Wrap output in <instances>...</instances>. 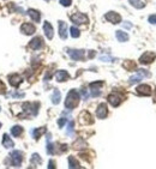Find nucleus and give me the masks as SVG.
Here are the masks:
<instances>
[{"instance_id":"1","label":"nucleus","mask_w":156,"mask_h":169,"mask_svg":"<svg viewBox=\"0 0 156 169\" xmlns=\"http://www.w3.org/2000/svg\"><path fill=\"white\" fill-rule=\"evenodd\" d=\"M79 100H81V96H79L78 91L75 90V89H72V90L68 91V94H67V96H66L65 107H66L67 109H73V108H76V107L78 106Z\"/></svg>"},{"instance_id":"2","label":"nucleus","mask_w":156,"mask_h":169,"mask_svg":"<svg viewBox=\"0 0 156 169\" xmlns=\"http://www.w3.org/2000/svg\"><path fill=\"white\" fill-rule=\"evenodd\" d=\"M10 160L12 161V164L16 167H21L22 162H23V154L18 150H15L10 154Z\"/></svg>"},{"instance_id":"3","label":"nucleus","mask_w":156,"mask_h":169,"mask_svg":"<svg viewBox=\"0 0 156 169\" xmlns=\"http://www.w3.org/2000/svg\"><path fill=\"white\" fill-rule=\"evenodd\" d=\"M38 106H40V104H38L37 102H35V103L27 102V103L23 104V110H24L27 114H29V115H36L37 112H38Z\"/></svg>"},{"instance_id":"4","label":"nucleus","mask_w":156,"mask_h":169,"mask_svg":"<svg viewBox=\"0 0 156 169\" xmlns=\"http://www.w3.org/2000/svg\"><path fill=\"white\" fill-rule=\"evenodd\" d=\"M148 76H149V72L147 70H138L137 74H134L130 78V84H136V83L141 82L144 77H148Z\"/></svg>"},{"instance_id":"5","label":"nucleus","mask_w":156,"mask_h":169,"mask_svg":"<svg viewBox=\"0 0 156 169\" xmlns=\"http://www.w3.org/2000/svg\"><path fill=\"white\" fill-rule=\"evenodd\" d=\"M71 21H72L75 24H85V23L89 22L88 17H87L84 13H79V12L72 15V16H71Z\"/></svg>"},{"instance_id":"6","label":"nucleus","mask_w":156,"mask_h":169,"mask_svg":"<svg viewBox=\"0 0 156 169\" xmlns=\"http://www.w3.org/2000/svg\"><path fill=\"white\" fill-rule=\"evenodd\" d=\"M155 58H156L155 53H153V52H145L139 58V63L143 64V65H148V64H151L155 60Z\"/></svg>"},{"instance_id":"7","label":"nucleus","mask_w":156,"mask_h":169,"mask_svg":"<svg viewBox=\"0 0 156 169\" xmlns=\"http://www.w3.org/2000/svg\"><path fill=\"white\" fill-rule=\"evenodd\" d=\"M105 18H106L108 22L113 23V24H118V23H120V22H121V16H120L119 13L114 12V11H111V12L106 13Z\"/></svg>"},{"instance_id":"8","label":"nucleus","mask_w":156,"mask_h":169,"mask_svg":"<svg viewBox=\"0 0 156 169\" xmlns=\"http://www.w3.org/2000/svg\"><path fill=\"white\" fill-rule=\"evenodd\" d=\"M79 122L82 125H90L94 122V119L89 112H82L79 115Z\"/></svg>"},{"instance_id":"9","label":"nucleus","mask_w":156,"mask_h":169,"mask_svg":"<svg viewBox=\"0 0 156 169\" xmlns=\"http://www.w3.org/2000/svg\"><path fill=\"white\" fill-rule=\"evenodd\" d=\"M85 52L82 49H71L68 50V55L71 57L72 60H83L84 59Z\"/></svg>"},{"instance_id":"10","label":"nucleus","mask_w":156,"mask_h":169,"mask_svg":"<svg viewBox=\"0 0 156 169\" xmlns=\"http://www.w3.org/2000/svg\"><path fill=\"white\" fill-rule=\"evenodd\" d=\"M107 114H108V108H107V106H106L105 103L98 104V107H97V109H96V115H97V118H98V119H105V118L107 116Z\"/></svg>"},{"instance_id":"11","label":"nucleus","mask_w":156,"mask_h":169,"mask_svg":"<svg viewBox=\"0 0 156 169\" xmlns=\"http://www.w3.org/2000/svg\"><path fill=\"white\" fill-rule=\"evenodd\" d=\"M102 85H103V82H94V83L90 84V90H91L93 96H100Z\"/></svg>"},{"instance_id":"12","label":"nucleus","mask_w":156,"mask_h":169,"mask_svg":"<svg viewBox=\"0 0 156 169\" xmlns=\"http://www.w3.org/2000/svg\"><path fill=\"white\" fill-rule=\"evenodd\" d=\"M137 93L142 96H150L151 95V88L148 84H142L137 86Z\"/></svg>"},{"instance_id":"13","label":"nucleus","mask_w":156,"mask_h":169,"mask_svg":"<svg viewBox=\"0 0 156 169\" xmlns=\"http://www.w3.org/2000/svg\"><path fill=\"white\" fill-rule=\"evenodd\" d=\"M21 31L24 35H32L36 31V29H35V27L32 24H30V23H24V24L21 25Z\"/></svg>"},{"instance_id":"14","label":"nucleus","mask_w":156,"mask_h":169,"mask_svg":"<svg viewBox=\"0 0 156 169\" xmlns=\"http://www.w3.org/2000/svg\"><path fill=\"white\" fill-rule=\"evenodd\" d=\"M43 31H45V35L47 36L48 40H52L53 36H54V30H53V27L51 25L49 22H45L43 23Z\"/></svg>"},{"instance_id":"15","label":"nucleus","mask_w":156,"mask_h":169,"mask_svg":"<svg viewBox=\"0 0 156 169\" xmlns=\"http://www.w3.org/2000/svg\"><path fill=\"white\" fill-rule=\"evenodd\" d=\"M8 80H10V84H11L13 88H18V86L21 85V83L23 82L22 77L18 76V74H11V76L8 77Z\"/></svg>"},{"instance_id":"16","label":"nucleus","mask_w":156,"mask_h":169,"mask_svg":"<svg viewBox=\"0 0 156 169\" xmlns=\"http://www.w3.org/2000/svg\"><path fill=\"white\" fill-rule=\"evenodd\" d=\"M42 46H43V42H42V38H41V37H35V38H32L30 41V43H29V47H30L31 49H34V50L40 49Z\"/></svg>"},{"instance_id":"17","label":"nucleus","mask_w":156,"mask_h":169,"mask_svg":"<svg viewBox=\"0 0 156 169\" xmlns=\"http://www.w3.org/2000/svg\"><path fill=\"white\" fill-rule=\"evenodd\" d=\"M108 102L113 106V107H118L120 103H121V97L117 94H111L108 96Z\"/></svg>"},{"instance_id":"18","label":"nucleus","mask_w":156,"mask_h":169,"mask_svg":"<svg viewBox=\"0 0 156 169\" xmlns=\"http://www.w3.org/2000/svg\"><path fill=\"white\" fill-rule=\"evenodd\" d=\"M59 35H60V37H61L62 40L67 38V25L62 21L59 22Z\"/></svg>"},{"instance_id":"19","label":"nucleus","mask_w":156,"mask_h":169,"mask_svg":"<svg viewBox=\"0 0 156 169\" xmlns=\"http://www.w3.org/2000/svg\"><path fill=\"white\" fill-rule=\"evenodd\" d=\"M70 78V74L66 72V71H64V70H60V71H58L57 73H55V79L58 80V82H65V80H67Z\"/></svg>"},{"instance_id":"20","label":"nucleus","mask_w":156,"mask_h":169,"mask_svg":"<svg viewBox=\"0 0 156 169\" xmlns=\"http://www.w3.org/2000/svg\"><path fill=\"white\" fill-rule=\"evenodd\" d=\"M28 15L30 16L31 19H32L34 22H36V23H38V22L41 21V15H40V12L36 11V10H34V8H29V10H28Z\"/></svg>"},{"instance_id":"21","label":"nucleus","mask_w":156,"mask_h":169,"mask_svg":"<svg viewBox=\"0 0 156 169\" xmlns=\"http://www.w3.org/2000/svg\"><path fill=\"white\" fill-rule=\"evenodd\" d=\"M2 145H4L6 149H10V148H12L15 144H13L12 139H11L8 135H2Z\"/></svg>"},{"instance_id":"22","label":"nucleus","mask_w":156,"mask_h":169,"mask_svg":"<svg viewBox=\"0 0 156 169\" xmlns=\"http://www.w3.org/2000/svg\"><path fill=\"white\" fill-rule=\"evenodd\" d=\"M60 99H61V94L58 89H54L53 95H52V102L53 104H59L60 103Z\"/></svg>"},{"instance_id":"23","label":"nucleus","mask_w":156,"mask_h":169,"mask_svg":"<svg viewBox=\"0 0 156 169\" xmlns=\"http://www.w3.org/2000/svg\"><path fill=\"white\" fill-rule=\"evenodd\" d=\"M128 1L136 8H143L145 6V0H128Z\"/></svg>"},{"instance_id":"24","label":"nucleus","mask_w":156,"mask_h":169,"mask_svg":"<svg viewBox=\"0 0 156 169\" xmlns=\"http://www.w3.org/2000/svg\"><path fill=\"white\" fill-rule=\"evenodd\" d=\"M115 36H117L118 41H120V42H126L128 40V35L126 34L125 31H121V30H118L115 33Z\"/></svg>"},{"instance_id":"25","label":"nucleus","mask_w":156,"mask_h":169,"mask_svg":"<svg viewBox=\"0 0 156 169\" xmlns=\"http://www.w3.org/2000/svg\"><path fill=\"white\" fill-rule=\"evenodd\" d=\"M68 168H81L79 162L76 160V157H73V156L68 157Z\"/></svg>"},{"instance_id":"26","label":"nucleus","mask_w":156,"mask_h":169,"mask_svg":"<svg viewBox=\"0 0 156 169\" xmlns=\"http://www.w3.org/2000/svg\"><path fill=\"white\" fill-rule=\"evenodd\" d=\"M11 133L13 137H19V135L23 133V127L22 126H13L12 127V130H11Z\"/></svg>"},{"instance_id":"27","label":"nucleus","mask_w":156,"mask_h":169,"mask_svg":"<svg viewBox=\"0 0 156 169\" xmlns=\"http://www.w3.org/2000/svg\"><path fill=\"white\" fill-rule=\"evenodd\" d=\"M45 132H46V127H38V128H36V130L32 131V135H34V138H35V139H38Z\"/></svg>"},{"instance_id":"28","label":"nucleus","mask_w":156,"mask_h":169,"mask_svg":"<svg viewBox=\"0 0 156 169\" xmlns=\"http://www.w3.org/2000/svg\"><path fill=\"white\" fill-rule=\"evenodd\" d=\"M123 66H124V68L128 70V71H133V70H136V64H134L133 61H131V60H126L124 64H123Z\"/></svg>"},{"instance_id":"29","label":"nucleus","mask_w":156,"mask_h":169,"mask_svg":"<svg viewBox=\"0 0 156 169\" xmlns=\"http://www.w3.org/2000/svg\"><path fill=\"white\" fill-rule=\"evenodd\" d=\"M41 162H42V160H41L40 155L38 154H34L32 157H31V163L34 166H37V164H41Z\"/></svg>"},{"instance_id":"30","label":"nucleus","mask_w":156,"mask_h":169,"mask_svg":"<svg viewBox=\"0 0 156 169\" xmlns=\"http://www.w3.org/2000/svg\"><path fill=\"white\" fill-rule=\"evenodd\" d=\"M70 34H71V36H72L73 38H77V37L81 36V31H79V29H77L76 27H71V29H70Z\"/></svg>"},{"instance_id":"31","label":"nucleus","mask_w":156,"mask_h":169,"mask_svg":"<svg viewBox=\"0 0 156 169\" xmlns=\"http://www.w3.org/2000/svg\"><path fill=\"white\" fill-rule=\"evenodd\" d=\"M73 126H75V122H73V121H70L68 125H67V131H66L67 135H73Z\"/></svg>"},{"instance_id":"32","label":"nucleus","mask_w":156,"mask_h":169,"mask_svg":"<svg viewBox=\"0 0 156 169\" xmlns=\"http://www.w3.org/2000/svg\"><path fill=\"white\" fill-rule=\"evenodd\" d=\"M47 152H48L49 155H53V154H54V144H52L49 140H48V143H47Z\"/></svg>"},{"instance_id":"33","label":"nucleus","mask_w":156,"mask_h":169,"mask_svg":"<svg viewBox=\"0 0 156 169\" xmlns=\"http://www.w3.org/2000/svg\"><path fill=\"white\" fill-rule=\"evenodd\" d=\"M84 146H85V143H83L82 139H78V140L73 144V148H75V149H81V148H84Z\"/></svg>"},{"instance_id":"34","label":"nucleus","mask_w":156,"mask_h":169,"mask_svg":"<svg viewBox=\"0 0 156 169\" xmlns=\"http://www.w3.org/2000/svg\"><path fill=\"white\" fill-rule=\"evenodd\" d=\"M6 93V85L2 83V80H0V94H5Z\"/></svg>"},{"instance_id":"35","label":"nucleus","mask_w":156,"mask_h":169,"mask_svg":"<svg viewBox=\"0 0 156 169\" xmlns=\"http://www.w3.org/2000/svg\"><path fill=\"white\" fill-rule=\"evenodd\" d=\"M60 4H61L62 6H70L71 4H72V0H60Z\"/></svg>"},{"instance_id":"36","label":"nucleus","mask_w":156,"mask_h":169,"mask_svg":"<svg viewBox=\"0 0 156 169\" xmlns=\"http://www.w3.org/2000/svg\"><path fill=\"white\" fill-rule=\"evenodd\" d=\"M11 95H12L13 97H19V99L24 96V94H23V93H17V91H13V93H12Z\"/></svg>"},{"instance_id":"37","label":"nucleus","mask_w":156,"mask_h":169,"mask_svg":"<svg viewBox=\"0 0 156 169\" xmlns=\"http://www.w3.org/2000/svg\"><path fill=\"white\" fill-rule=\"evenodd\" d=\"M149 23L156 24V15H151V16L149 17Z\"/></svg>"},{"instance_id":"38","label":"nucleus","mask_w":156,"mask_h":169,"mask_svg":"<svg viewBox=\"0 0 156 169\" xmlns=\"http://www.w3.org/2000/svg\"><path fill=\"white\" fill-rule=\"evenodd\" d=\"M65 124H66V119H65V118L59 119V121H58V125H59V127H62Z\"/></svg>"},{"instance_id":"39","label":"nucleus","mask_w":156,"mask_h":169,"mask_svg":"<svg viewBox=\"0 0 156 169\" xmlns=\"http://www.w3.org/2000/svg\"><path fill=\"white\" fill-rule=\"evenodd\" d=\"M101 60L102 61H111L112 58H109V57H101Z\"/></svg>"},{"instance_id":"40","label":"nucleus","mask_w":156,"mask_h":169,"mask_svg":"<svg viewBox=\"0 0 156 169\" xmlns=\"http://www.w3.org/2000/svg\"><path fill=\"white\" fill-rule=\"evenodd\" d=\"M48 168L49 169L55 168V166H54V162H53V161H49V166H48Z\"/></svg>"},{"instance_id":"41","label":"nucleus","mask_w":156,"mask_h":169,"mask_svg":"<svg viewBox=\"0 0 156 169\" xmlns=\"http://www.w3.org/2000/svg\"><path fill=\"white\" fill-rule=\"evenodd\" d=\"M66 150H67V145H65V144L61 145V151H66Z\"/></svg>"},{"instance_id":"42","label":"nucleus","mask_w":156,"mask_h":169,"mask_svg":"<svg viewBox=\"0 0 156 169\" xmlns=\"http://www.w3.org/2000/svg\"><path fill=\"white\" fill-rule=\"evenodd\" d=\"M125 27H126V28H131V24H130V23H126Z\"/></svg>"},{"instance_id":"43","label":"nucleus","mask_w":156,"mask_h":169,"mask_svg":"<svg viewBox=\"0 0 156 169\" xmlns=\"http://www.w3.org/2000/svg\"><path fill=\"white\" fill-rule=\"evenodd\" d=\"M0 128H1V124H0Z\"/></svg>"},{"instance_id":"44","label":"nucleus","mask_w":156,"mask_h":169,"mask_svg":"<svg viewBox=\"0 0 156 169\" xmlns=\"http://www.w3.org/2000/svg\"><path fill=\"white\" fill-rule=\"evenodd\" d=\"M46 1H49V0H46Z\"/></svg>"},{"instance_id":"45","label":"nucleus","mask_w":156,"mask_h":169,"mask_svg":"<svg viewBox=\"0 0 156 169\" xmlns=\"http://www.w3.org/2000/svg\"><path fill=\"white\" fill-rule=\"evenodd\" d=\"M0 110H1V108H0Z\"/></svg>"}]
</instances>
